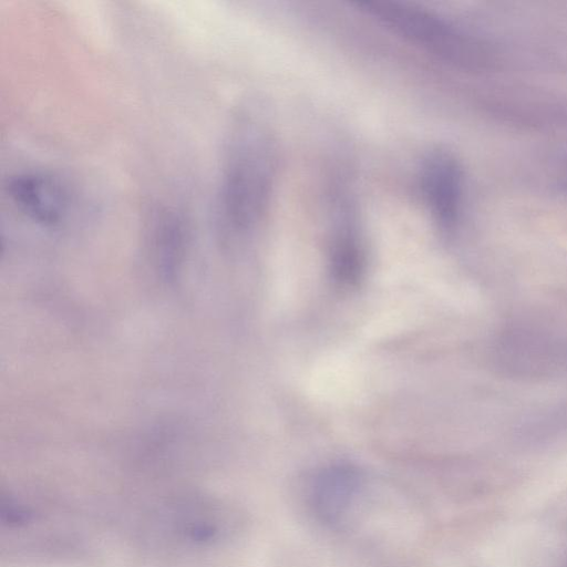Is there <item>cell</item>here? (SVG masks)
<instances>
[{
    "instance_id": "1",
    "label": "cell",
    "mask_w": 567,
    "mask_h": 567,
    "mask_svg": "<svg viewBox=\"0 0 567 567\" xmlns=\"http://www.w3.org/2000/svg\"><path fill=\"white\" fill-rule=\"evenodd\" d=\"M275 176L272 143L251 124L239 127L227 152L218 193L223 225L234 231L250 229L268 206Z\"/></svg>"
},
{
    "instance_id": "2",
    "label": "cell",
    "mask_w": 567,
    "mask_h": 567,
    "mask_svg": "<svg viewBox=\"0 0 567 567\" xmlns=\"http://www.w3.org/2000/svg\"><path fill=\"white\" fill-rule=\"evenodd\" d=\"M146 542L154 549L188 555L217 548L231 532L228 509L203 495L168 501L151 513Z\"/></svg>"
},
{
    "instance_id": "3",
    "label": "cell",
    "mask_w": 567,
    "mask_h": 567,
    "mask_svg": "<svg viewBox=\"0 0 567 567\" xmlns=\"http://www.w3.org/2000/svg\"><path fill=\"white\" fill-rule=\"evenodd\" d=\"M354 4L413 44L446 61L474 65L483 59L476 42L421 7L388 0H365Z\"/></svg>"
},
{
    "instance_id": "4",
    "label": "cell",
    "mask_w": 567,
    "mask_h": 567,
    "mask_svg": "<svg viewBox=\"0 0 567 567\" xmlns=\"http://www.w3.org/2000/svg\"><path fill=\"white\" fill-rule=\"evenodd\" d=\"M7 195L14 208L25 218L42 226H55L68 215L70 194L56 177L38 171L12 175Z\"/></svg>"
},
{
    "instance_id": "5",
    "label": "cell",
    "mask_w": 567,
    "mask_h": 567,
    "mask_svg": "<svg viewBox=\"0 0 567 567\" xmlns=\"http://www.w3.org/2000/svg\"><path fill=\"white\" fill-rule=\"evenodd\" d=\"M362 487V477L350 466H333L318 474L308 493L309 506L321 523L341 525Z\"/></svg>"
},
{
    "instance_id": "6",
    "label": "cell",
    "mask_w": 567,
    "mask_h": 567,
    "mask_svg": "<svg viewBox=\"0 0 567 567\" xmlns=\"http://www.w3.org/2000/svg\"><path fill=\"white\" fill-rule=\"evenodd\" d=\"M422 190L433 216L442 224H452L458 214L462 196L461 172L447 154L427 157L422 169Z\"/></svg>"
}]
</instances>
